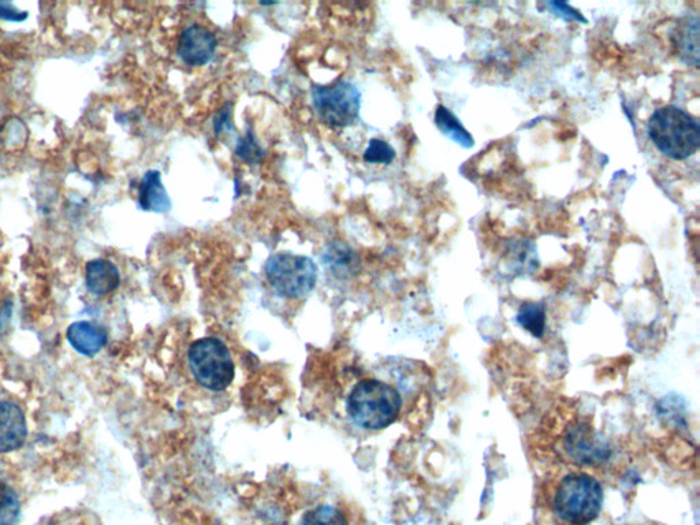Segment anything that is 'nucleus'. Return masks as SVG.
I'll use <instances>...</instances> for the list:
<instances>
[{
    "label": "nucleus",
    "mask_w": 700,
    "mask_h": 525,
    "mask_svg": "<svg viewBox=\"0 0 700 525\" xmlns=\"http://www.w3.org/2000/svg\"><path fill=\"white\" fill-rule=\"evenodd\" d=\"M264 273L268 285L284 299H304L318 282V267L314 260L290 253L271 256L264 267Z\"/></svg>",
    "instance_id": "nucleus-5"
},
{
    "label": "nucleus",
    "mask_w": 700,
    "mask_h": 525,
    "mask_svg": "<svg viewBox=\"0 0 700 525\" xmlns=\"http://www.w3.org/2000/svg\"><path fill=\"white\" fill-rule=\"evenodd\" d=\"M647 130L657 150L670 159L685 160L699 150V122L679 107L665 106L655 110Z\"/></svg>",
    "instance_id": "nucleus-2"
},
{
    "label": "nucleus",
    "mask_w": 700,
    "mask_h": 525,
    "mask_svg": "<svg viewBox=\"0 0 700 525\" xmlns=\"http://www.w3.org/2000/svg\"><path fill=\"white\" fill-rule=\"evenodd\" d=\"M28 426L24 411L11 401L0 402V453L16 452L24 446Z\"/></svg>",
    "instance_id": "nucleus-9"
},
{
    "label": "nucleus",
    "mask_w": 700,
    "mask_h": 525,
    "mask_svg": "<svg viewBox=\"0 0 700 525\" xmlns=\"http://www.w3.org/2000/svg\"><path fill=\"white\" fill-rule=\"evenodd\" d=\"M517 322L528 333L541 338L546 329V308L541 303H527L520 308Z\"/></svg>",
    "instance_id": "nucleus-16"
},
{
    "label": "nucleus",
    "mask_w": 700,
    "mask_h": 525,
    "mask_svg": "<svg viewBox=\"0 0 700 525\" xmlns=\"http://www.w3.org/2000/svg\"><path fill=\"white\" fill-rule=\"evenodd\" d=\"M236 155L244 162L251 163V165H256L262 160L264 156V151L262 147L256 141L255 136L252 132L245 134L244 137L237 143Z\"/></svg>",
    "instance_id": "nucleus-20"
},
{
    "label": "nucleus",
    "mask_w": 700,
    "mask_h": 525,
    "mask_svg": "<svg viewBox=\"0 0 700 525\" xmlns=\"http://www.w3.org/2000/svg\"><path fill=\"white\" fill-rule=\"evenodd\" d=\"M217 37L206 26L192 24L181 32L177 54L186 66H206L217 52Z\"/></svg>",
    "instance_id": "nucleus-8"
},
{
    "label": "nucleus",
    "mask_w": 700,
    "mask_h": 525,
    "mask_svg": "<svg viewBox=\"0 0 700 525\" xmlns=\"http://www.w3.org/2000/svg\"><path fill=\"white\" fill-rule=\"evenodd\" d=\"M677 46L681 52V58L685 62L698 67L699 61V20L698 18H688L679 29V39Z\"/></svg>",
    "instance_id": "nucleus-14"
},
{
    "label": "nucleus",
    "mask_w": 700,
    "mask_h": 525,
    "mask_svg": "<svg viewBox=\"0 0 700 525\" xmlns=\"http://www.w3.org/2000/svg\"><path fill=\"white\" fill-rule=\"evenodd\" d=\"M435 124H437L443 134L456 141L457 144L463 145L465 148L474 145V139H472L471 134L463 128L459 119L454 117L445 107H438L437 113H435Z\"/></svg>",
    "instance_id": "nucleus-15"
},
{
    "label": "nucleus",
    "mask_w": 700,
    "mask_h": 525,
    "mask_svg": "<svg viewBox=\"0 0 700 525\" xmlns=\"http://www.w3.org/2000/svg\"><path fill=\"white\" fill-rule=\"evenodd\" d=\"M301 525H349V523L341 510L330 505H320L305 513Z\"/></svg>",
    "instance_id": "nucleus-18"
},
{
    "label": "nucleus",
    "mask_w": 700,
    "mask_h": 525,
    "mask_svg": "<svg viewBox=\"0 0 700 525\" xmlns=\"http://www.w3.org/2000/svg\"><path fill=\"white\" fill-rule=\"evenodd\" d=\"M188 366L195 381L210 392H223L236 375L232 353L217 337L193 342L188 350Z\"/></svg>",
    "instance_id": "nucleus-4"
},
{
    "label": "nucleus",
    "mask_w": 700,
    "mask_h": 525,
    "mask_svg": "<svg viewBox=\"0 0 700 525\" xmlns=\"http://www.w3.org/2000/svg\"><path fill=\"white\" fill-rule=\"evenodd\" d=\"M402 400L393 386L366 379L353 387L346 402L352 422L366 430H382L396 422Z\"/></svg>",
    "instance_id": "nucleus-3"
},
{
    "label": "nucleus",
    "mask_w": 700,
    "mask_h": 525,
    "mask_svg": "<svg viewBox=\"0 0 700 525\" xmlns=\"http://www.w3.org/2000/svg\"><path fill=\"white\" fill-rule=\"evenodd\" d=\"M312 106L323 124L331 128H346L359 118L361 95L348 81L312 89Z\"/></svg>",
    "instance_id": "nucleus-6"
},
{
    "label": "nucleus",
    "mask_w": 700,
    "mask_h": 525,
    "mask_svg": "<svg viewBox=\"0 0 700 525\" xmlns=\"http://www.w3.org/2000/svg\"><path fill=\"white\" fill-rule=\"evenodd\" d=\"M66 337L74 350L87 357L98 355L109 341L106 327L100 326L98 323L85 322V320L70 325Z\"/></svg>",
    "instance_id": "nucleus-10"
},
{
    "label": "nucleus",
    "mask_w": 700,
    "mask_h": 525,
    "mask_svg": "<svg viewBox=\"0 0 700 525\" xmlns=\"http://www.w3.org/2000/svg\"><path fill=\"white\" fill-rule=\"evenodd\" d=\"M85 285L95 296H107L121 285L118 267L107 259H95L85 266Z\"/></svg>",
    "instance_id": "nucleus-11"
},
{
    "label": "nucleus",
    "mask_w": 700,
    "mask_h": 525,
    "mask_svg": "<svg viewBox=\"0 0 700 525\" xmlns=\"http://www.w3.org/2000/svg\"><path fill=\"white\" fill-rule=\"evenodd\" d=\"M363 159L370 165H390L396 159V151L386 141L372 139L364 151Z\"/></svg>",
    "instance_id": "nucleus-19"
},
{
    "label": "nucleus",
    "mask_w": 700,
    "mask_h": 525,
    "mask_svg": "<svg viewBox=\"0 0 700 525\" xmlns=\"http://www.w3.org/2000/svg\"><path fill=\"white\" fill-rule=\"evenodd\" d=\"M326 266L333 275L337 277H348V275H353L357 273L360 267L359 256L353 249H350L348 245L342 244V242H333V244L327 247L325 256H323Z\"/></svg>",
    "instance_id": "nucleus-13"
},
{
    "label": "nucleus",
    "mask_w": 700,
    "mask_h": 525,
    "mask_svg": "<svg viewBox=\"0 0 700 525\" xmlns=\"http://www.w3.org/2000/svg\"><path fill=\"white\" fill-rule=\"evenodd\" d=\"M564 448L569 459L579 464H598L608 460L609 446L595 434L590 424L577 422L565 433Z\"/></svg>",
    "instance_id": "nucleus-7"
},
{
    "label": "nucleus",
    "mask_w": 700,
    "mask_h": 525,
    "mask_svg": "<svg viewBox=\"0 0 700 525\" xmlns=\"http://www.w3.org/2000/svg\"><path fill=\"white\" fill-rule=\"evenodd\" d=\"M603 504V489L594 476L571 472L560 479L549 495L547 506L562 525H588L597 519Z\"/></svg>",
    "instance_id": "nucleus-1"
},
{
    "label": "nucleus",
    "mask_w": 700,
    "mask_h": 525,
    "mask_svg": "<svg viewBox=\"0 0 700 525\" xmlns=\"http://www.w3.org/2000/svg\"><path fill=\"white\" fill-rule=\"evenodd\" d=\"M550 6L553 7L554 13L560 14V16H565V18H569V20H582V16L577 14L572 7L567 5V3H550Z\"/></svg>",
    "instance_id": "nucleus-22"
},
{
    "label": "nucleus",
    "mask_w": 700,
    "mask_h": 525,
    "mask_svg": "<svg viewBox=\"0 0 700 525\" xmlns=\"http://www.w3.org/2000/svg\"><path fill=\"white\" fill-rule=\"evenodd\" d=\"M139 206L141 210L165 214L170 211L171 200L162 182L159 171L151 170L144 174L139 186Z\"/></svg>",
    "instance_id": "nucleus-12"
},
{
    "label": "nucleus",
    "mask_w": 700,
    "mask_h": 525,
    "mask_svg": "<svg viewBox=\"0 0 700 525\" xmlns=\"http://www.w3.org/2000/svg\"><path fill=\"white\" fill-rule=\"evenodd\" d=\"M21 513V504L16 491L5 482H0V525H16Z\"/></svg>",
    "instance_id": "nucleus-17"
},
{
    "label": "nucleus",
    "mask_w": 700,
    "mask_h": 525,
    "mask_svg": "<svg viewBox=\"0 0 700 525\" xmlns=\"http://www.w3.org/2000/svg\"><path fill=\"white\" fill-rule=\"evenodd\" d=\"M28 18V13L17 9L16 5L6 0H0V20L7 22H22Z\"/></svg>",
    "instance_id": "nucleus-21"
}]
</instances>
